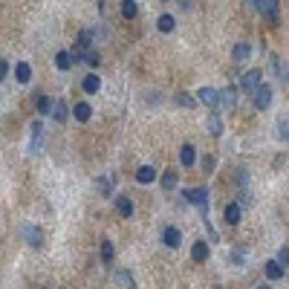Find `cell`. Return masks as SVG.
Listing matches in <instances>:
<instances>
[{
	"label": "cell",
	"instance_id": "5b68a950",
	"mask_svg": "<svg viewBox=\"0 0 289 289\" xmlns=\"http://www.w3.org/2000/svg\"><path fill=\"white\" fill-rule=\"evenodd\" d=\"M162 243H165L168 249H179V243H182V231L176 229V226H165V229H162Z\"/></svg>",
	"mask_w": 289,
	"mask_h": 289
},
{
	"label": "cell",
	"instance_id": "d6986e66",
	"mask_svg": "<svg viewBox=\"0 0 289 289\" xmlns=\"http://www.w3.org/2000/svg\"><path fill=\"white\" fill-rule=\"evenodd\" d=\"M156 26H159V32H162V35H171V32H173V26H176V21H173V15H159Z\"/></svg>",
	"mask_w": 289,
	"mask_h": 289
},
{
	"label": "cell",
	"instance_id": "f546056e",
	"mask_svg": "<svg viewBox=\"0 0 289 289\" xmlns=\"http://www.w3.org/2000/svg\"><path fill=\"white\" fill-rule=\"evenodd\" d=\"M173 102L179 104V107H194V99H191L188 92H176V95H173Z\"/></svg>",
	"mask_w": 289,
	"mask_h": 289
},
{
	"label": "cell",
	"instance_id": "484cf974",
	"mask_svg": "<svg viewBox=\"0 0 289 289\" xmlns=\"http://www.w3.org/2000/svg\"><path fill=\"white\" fill-rule=\"evenodd\" d=\"M55 67L58 69H69V67H72V55H69L67 49H61V52L55 55Z\"/></svg>",
	"mask_w": 289,
	"mask_h": 289
},
{
	"label": "cell",
	"instance_id": "3957f363",
	"mask_svg": "<svg viewBox=\"0 0 289 289\" xmlns=\"http://www.w3.org/2000/svg\"><path fill=\"white\" fill-rule=\"evenodd\" d=\"M197 99L206 104L211 113H217V107H220V92L217 90H211V87H200V90H197Z\"/></svg>",
	"mask_w": 289,
	"mask_h": 289
},
{
	"label": "cell",
	"instance_id": "44dd1931",
	"mask_svg": "<svg viewBox=\"0 0 289 289\" xmlns=\"http://www.w3.org/2000/svg\"><path fill=\"white\" fill-rule=\"evenodd\" d=\"M220 104H226L229 110H234V107H237V95H234V87H226V90L220 92Z\"/></svg>",
	"mask_w": 289,
	"mask_h": 289
},
{
	"label": "cell",
	"instance_id": "ffe728a7",
	"mask_svg": "<svg viewBox=\"0 0 289 289\" xmlns=\"http://www.w3.org/2000/svg\"><path fill=\"white\" fill-rule=\"evenodd\" d=\"M92 41H95V32H92V29H81V32H78V44H75V46H81V49H92Z\"/></svg>",
	"mask_w": 289,
	"mask_h": 289
},
{
	"label": "cell",
	"instance_id": "8992f818",
	"mask_svg": "<svg viewBox=\"0 0 289 289\" xmlns=\"http://www.w3.org/2000/svg\"><path fill=\"white\" fill-rule=\"evenodd\" d=\"M260 84H263V75H260V69H249V72H246V75L240 78V87H243L246 92H254L257 87H260Z\"/></svg>",
	"mask_w": 289,
	"mask_h": 289
},
{
	"label": "cell",
	"instance_id": "e0dca14e",
	"mask_svg": "<svg viewBox=\"0 0 289 289\" xmlns=\"http://www.w3.org/2000/svg\"><path fill=\"white\" fill-rule=\"evenodd\" d=\"M72 116L78 119V122H90V116H92V107L87 102H78L75 107H72Z\"/></svg>",
	"mask_w": 289,
	"mask_h": 289
},
{
	"label": "cell",
	"instance_id": "5bb4252c",
	"mask_svg": "<svg viewBox=\"0 0 289 289\" xmlns=\"http://www.w3.org/2000/svg\"><path fill=\"white\" fill-rule=\"evenodd\" d=\"M153 179H156V171H153L150 165H142V168L136 171V182L139 185H150Z\"/></svg>",
	"mask_w": 289,
	"mask_h": 289
},
{
	"label": "cell",
	"instance_id": "8d00e7d4",
	"mask_svg": "<svg viewBox=\"0 0 289 289\" xmlns=\"http://www.w3.org/2000/svg\"><path fill=\"white\" fill-rule=\"evenodd\" d=\"M257 289H269V286H257Z\"/></svg>",
	"mask_w": 289,
	"mask_h": 289
},
{
	"label": "cell",
	"instance_id": "e575fe53",
	"mask_svg": "<svg viewBox=\"0 0 289 289\" xmlns=\"http://www.w3.org/2000/svg\"><path fill=\"white\" fill-rule=\"evenodd\" d=\"M6 72H9V61H3V58H0V81L6 78Z\"/></svg>",
	"mask_w": 289,
	"mask_h": 289
},
{
	"label": "cell",
	"instance_id": "603a6c76",
	"mask_svg": "<svg viewBox=\"0 0 289 289\" xmlns=\"http://www.w3.org/2000/svg\"><path fill=\"white\" fill-rule=\"evenodd\" d=\"M162 188H165V191H173V188H176V171H173V168H168V171L162 173Z\"/></svg>",
	"mask_w": 289,
	"mask_h": 289
},
{
	"label": "cell",
	"instance_id": "f1b7e54d",
	"mask_svg": "<svg viewBox=\"0 0 289 289\" xmlns=\"http://www.w3.org/2000/svg\"><path fill=\"white\" fill-rule=\"evenodd\" d=\"M99 191H102L104 197L113 191V176H99Z\"/></svg>",
	"mask_w": 289,
	"mask_h": 289
},
{
	"label": "cell",
	"instance_id": "74e56055",
	"mask_svg": "<svg viewBox=\"0 0 289 289\" xmlns=\"http://www.w3.org/2000/svg\"><path fill=\"white\" fill-rule=\"evenodd\" d=\"M214 289H220V286H214Z\"/></svg>",
	"mask_w": 289,
	"mask_h": 289
},
{
	"label": "cell",
	"instance_id": "cb8c5ba5",
	"mask_svg": "<svg viewBox=\"0 0 289 289\" xmlns=\"http://www.w3.org/2000/svg\"><path fill=\"white\" fill-rule=\"evenodd\" d=\"M113 254H116L113 240H110V237H102V260H104V263H110V260H113Z\"/></svg>",
	"mask_w": 289,
	"mask_h": 289
},
{
	"label": "cell",
	"instance_id": "ba28073f",
	"mask_svg": "<svg viewBox=\"0 0 289 289\" xmlns=\"http://www.w3.org/2000/svg\"><path fill=\"white\" fill-rule=\"evenodd\" d=\"M223 217H226V223H229V226H237V223H240V217H243V208L237 206V203H226Z\"/></svg>",
	"mask_w": 289,
	"mask_h": 289
},
{
	"label": "cell",
	"instance_id": "9c48e42d",
	"mask_svg": "<svg viewBox=\"0 0 289 289\" xmlns=\"http://www.w3.org/2000/svg\"><path fill=\"white\" fill-rule=\"evenodd\" d=\"M81 90L87 92V95H92V92L102 90V78L95 75V72H90V75H84V81H81Z\"/></svg>",
	"mask_w": 289,
	"mask_h": 289
},
{
	"label": "cell",
	"instance_id": "7402d4cb",
	"mask_svg": "<svg viewBox=\"0 0 289 289\" xmlns=\"http://www.w3.org/2000/svg\"><path fill=\"white\" fill-rule=\"evenodd\" d=\"M136 15H139L136 0H122V18H127V21H133Z\"/></svg>",
	"mask_w": 289,
	"mask_h": 289
},
{
	"label": "cell",
	"instance_id": "30bf717a",
	"mask_svg": "<svg viewBox=\"0 0 289 289\" xmlns=\"http://www.w3.org/2000/svg\"><path fill=\"white\" fill-rule=\"evenodd\" d=\"M15 81H18V84H29V81H32V67H29L26 61H18V67H15Z\"/></svg>",
	"mask_w": 289,
	"mask_h": 289
},
{
	"label": "cell",
	"instance_id": "2e32d148",
	"mask_svg": "<svg viewBox=\"0 0 289 289\" xmlns=\"http://www.w3.org/2000/svg\"><path fill=\"white\" fill-rule=\"evenodd\" d=\"M194 159H197L194 145H188V142H185V145H182V150H179V162H182L185 168H191V165H194Z\"/></svg>",
	"mask_w": 289,
	"mask_h": 289
},
{
	"label": "cell",
	"instance_id": "8fae6325",
	"mask_svg": "<svg viewBox=\"0 0 289 289\" xmlns=\"http://www.w3.org/2000/svg\"><path fill=\"white\" fill-rule=\"evenodd\" d=\"M208 254H211L208 243H206V240H197V243H194V249H191V260L203 263V260H208Z\"/></svg>",
	"mask_w": 289,
	"mask_h": 289
},
{
	"label": "cell",
	"instance_id": "7c38bea8",
	"mask_svg": "<svg viewBox=\"0 0 289 289\" xmlns=\"http://www.w3.org/2000/svg\"><path fill=\"white\" fill-rule=\"evenodd\" d=\"M116 211H119V217H133V203H130V197H116Z\"/></svg>",
	"mask_w": 289,
	"mask_h": 289
},
{
	"label": "cell",
	"instance_id": "4fadbf2b",
	"mask_svg": "<svg viewBox=\"0 0 289 289\" xmlns=\"http://www.w3.org/2000/svg\"><path fill=\"white\" fill-rule=\"evenodd\" d=\"M49 116L55 119V122H64L69 116V107H67V102L64 99H58V102H52V110H49Z\"/></svg>",
	"mask_w": 289,
	"mask_h": 289
},
{
	"label": "cell",
	"instance_id": "d6a6232c",
	"mask_svg": "<svg viewBox=\"0 0 289 289\" xmlns=\"http://www.w3.org/2000/svg\"><path fill=\"white\" fill-rule=\"evenodd\" d=\"M277 127H280V139H286V142H289V119H280Z\"/></svg>",
	"mask_w": 289,
	"mask_h": 289
},
{
	"label": "cell",
	"instance_id": "836d02e7",
	"mask_svg": "<svg viewBox=\"0 0 289 289\" xmlns=\"http://www.w3.org/2000/svg\"><path fill=\"white\" fill-rule=\"evenodd\" d=\"M231 263H246V254H243V249L231 252Z\"/></svg>",
	"mask_w": 289,
	"mask_h": 289
},
{
	"label": "cell",
	"instance_id": "4316f807",
	"mask_svg": "<svg viewBox=\"0 0 289 289\" xmlns=\"http://www.w3.org/2000/svg\"><path fill=\"white\" fill-rule=\"evenodd\" d=\"M208 133H211V136H220V133H223V122H220L217 113L208 116Z\"/></svg>",
	"mask_w": 289,
	"mask_h": 289
},
{
	"label": "cell",
	"instance_id": "4dcf8cb0",
	"mask_svg": "<svg viewBox=\"0 0 289 289\" xmlns=\"http://www.w3.org/2000/svg\"><path fill=\"white\" fill-rule=\"evenodd\" d=\"M84 64H90V67H99V64H102L99 52H95V49H87V55H84Z\"/></svg>",
	"mask_w": 289,
	"mask_h": 289
},
{
	"label": "cell",
	"instance_id": "9a60e30c",
	"mask_svg": "<svg viewBox=\"0 0 289 289\" xmlns=\"http://www.w3.org/2000/svg\"><path fill=\"white\" fill-rule=\"evenodd\" d=\"M231 55H234V61H246V58L252 55V44H249V41H237Z\"/></svg>",
	"mask_w": 289,
	"mask_h": 289
},
{
	"label": "cell",
	"instance_id": "7a4b0ae2",
	"mask_svg": "<svg viewBox=\"0 0 289 289\" xmlns=\"http://www.w3.org/2000/svg\"><path fill=\"white\" fill-rule=\"evenodd\" d=\"M21 234L32 249H41V246H44V231L38 229V226H32V223H26V226L21 229Z\"/></svg>",
	"mask_w": 289,
	"mask_h": 289
},
{
	"label": "cell",
	"instance_id": "d590c367",
	"mask_svg": "<svg viewBox=\"0 0 289 289\" xmlns=\"http://www.w3.org/2000/svg\"><path fill=\"white\" fill-rule=\"evenodd\" d=\"M203 165H206V171L211 173V171H214V156H206V159H203Z\"/></svg>",
	"mask_w": 289,
	"mask_h": 289
},
{
	"label": "cell",
	"instance_id": "d4e9b609",
	"mask_svg": "<svg viewBox=\"0 0 289 289\" xmlns=\"http://www.w3.org/2000/svg\"><path fill=\"white\" fill-rule=\"evenodd\" d=\"M266 277H272V280H277V277H283V269H280V263L277 260H269V263L263 266Z\"/></svg>",
	"mask_w": 289,
	"mask_h": 289
},
{
	"label": "cell",
	"instance_id": "6da1fadb",
	"mask_svg": "<svg viewBox=\"0 0 289 289\" xmlns=\"http://www.w3.org/2000/svg\"><path fill=\"white\" fill-rule=\"evenodd\" d=\"M182 200L185 203H191V206H197L203 214L208 211V188H185Z\"/></svg>",
	"mask_w": 289,
	"mask_h": 289
},
{
	"label": "cell",
	"instance_id": "52a82bcc",
	"mask_svg": "<svg viewBox=\"0 0 289 289\" xmlns=\"http://www.w3.org/2000/svg\"><path fill=\"white\" fill-rule=\"evenodd\" d=\"M269 104H272V87H269V84H260V87L254 90V107H257V110H266Z\"/></svg>",
	"mask_w": 289,
	"mask_h": 289
},
{
	"label": "cell",
	"instance_id": "83f0119b",
	"mask_svg": "<svg viewBox=\"0 0 289 289\" xmlns=\"http://www.w3.org/2000/svg\"><path fill=\"white\" fill-rule=\"evenodd\" d=\"M35 107H38V113L41 116H49V110H52V99H49V95H38Z\"/></svg>",
	"mask_w": 289,
	"mask_h": 289
},
{
	"label": "cell",
	"instance_id": "ac0fdd59",
	"mask_svg": "<svg viewBox=\"0 0 289 289\" xmlns=\"http://www.w3.org/2000/svg\"><path fill=\"white\" fill-rule=\"evenodd\" d=\"M116 283H119L122 289H136V283H133V275H130L127 269H119V272H116Z\"/></svg>",
	"mask_w": 289,
	"mask_h": 289
},
{
	"label": "cell",
	"instance_id": "277c9868",
	"mask_svg": "<svg viewBox=\"0 0 289 289\" xmlns=\"http://www.w3.org/2000/svg\"><path fill=\"white\" fill-rule=\"evenodd\" d=\"M29 133H32L29 153H38V150H41V145H44V125H41V119H35L32 125H29Z\"/></svg>",
	"mask_w": 289,
	"mask_h": 289
},
{
	"label": "cell",
	"instance_id": "1f68e13d",
	"mask_svg": "<svg viewBox=\"0 0 289 289\" xmlns=\"http://www.w3.org/2000/svg\"><path fill=\"white\" fill-rule=\"evenodd\" d=\"M277 263H280V269H286L289 266V246H283V249L277 252Z\"/></svg>",
	"mask_w": 289,
	"mask_h": 289
}]
</instances>
